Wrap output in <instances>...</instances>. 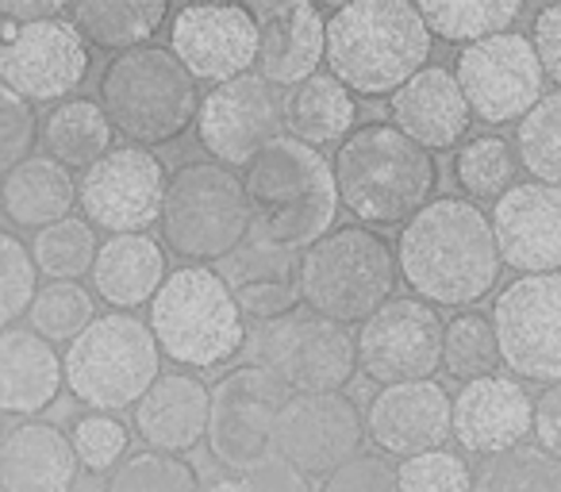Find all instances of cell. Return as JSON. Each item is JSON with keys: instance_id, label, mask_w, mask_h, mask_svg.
<instances>
[{"instance_id": "f1b7e54d", "label": "cell", "mask_w": 561, "mask_h": 492, "mask_svg": "<svg viewBox=\"0 0 561 492\" xmlns=\"http://www.w3.org/2000/svg\"><path fill=\"white\" fill-rule=\"evenodd\" d=\"M73 204H78V181L47 155L24 158L0 178V208L12 224L27 227V231H43V227L66 219Z\"/></svg>"}, {"instance_id": "ee69618b", "label": "cell", "mask_w": 561, "mask_h": 492, "mask_svg": "<svg viewBox=\"0 0 561 492\" xmlns=\"http://www.w3.org/2000/svg\"><path fill=\"white\" fill-rule=\"evenodd\" d=\"M400 492H473V469L454 450H431L397 466Z\"/></svg>"}, {"instance_id": "4dcf8cb0", "label": "cell", "mask_w": 561, "mask_h": 492, "mask_svg": "<svg viewBox=\"0 0 561 492\" xmlns=\"http://www.w3.org/2000/svg\"><path fill=\"white\" fill-rule=\"evenodd\" d=\"M162 0H78L66 9V20L78 27L85 47L127 55L135 47H150L165 20Z\"/></svg>"}, {"instance_id": "2e32d148", "label": "cell", "mask_w": 561, "mask_h": 492, "mask_svg": "<svg viewBox=\"0 0 561 492\" xmlns=\"http://www.w3.org/2000/svg\"><path fill=\"white\" fill-rule=\"evenodd\" d=\"M89 78V47L66 16L16 27L0 20V81L27 104L70 101Z\"/></svg>"}, {"instance_id": "d6986e66", "label": "cell", "mask_w": 561, "mask_h": 492, "mask_svg": "<svg viewBox=\"0 0 561 492\" xmlns=\"http://www.w3.org/2000/svg\"><path fill=\"white\" fill-rule=\"evenodd\" d=\"M170 55L193 81L224 85L257 62V16L242 4H188L170 20Z\"/></svg>"}, {"instance_id": "9a60e30c", "label": "cell", "mask_w": 561, "mask_h": 492, "mask_svg": "<svg viewBox=\"0 0 561 492\" xmlns=\"http://www.w3.org/2000/svg\"><path fill=\"white\" fill-rule=\"evenodd\" d=\"M170 173L158 155L142 147H112L78 181V204L93 231L108 234H147L162 219V201Z\"/></svg>"}, {"instance_id": "d4e9b609", "label": "cell", "mask_w": 561, "mask_h": 492, "mask_svg": "<svg viewBox=\"0 0 561 492\" xmlns=\"http://www.w3.org/2000/svg\"><path fill=\"white\" fill-rule=\"evenodd\" d=\"M211 389L196 374H162L135 404V431L147 450L188 454L208 435Z\"/></svg>"}, {"instance_id": "1f68e13d", "label": "cell", "mask_w": 561, "mask_h": 492, "mask_svg": "<svg viewBox=\"0 0 561 492\" xmlns=\"http://www.w3.org/2000/svg\"><path fill=\"white\" fill-rule=\"evenodd\" d=\"M39 139L47 147V158H55L66 170L85 173L112 150V124L101 101L70 96L39 119Z\"/></svg>"}, {"instance_id": "cb8c5ba5", "label": "cell", "mask_w": 561, "mask_h": 492, "mask_svg": "<svg viewBox=\"0 0 561 492\" xmlns=\"http://www.w3.org/2000/svg\"><path fill=\"white\" fill-rule=\"evenodd\" d=\"M389 116L397 131L431 155L458 147L469 131V104L446 66H423L412 81H404L389 96Z\"/></svg>"}, {"instance_id": "e575fe53", "label": "cell", "mask_w": 561, "mask_h": 492, "mask_svg": "<svg viewBox=\"0 0 561 492\" xmlns=\"http://www.w3.org/2000/svg\"><path fill=\"white\" fill-rule=\"evenodd\" d=\"M519 158L515 147L500 135H473L466 147L454 155V178L469 201H500L515 185Z\"/></svg>"}, {"instance_id": "603a6c76", "label": "cell", "mask_w": 561, "mask_h": 492, "mask_svg": "<svg viewBox=\"0 0 561 492\" xmlns=\"http://www.w3.org/2000/svg\"><path fill=\"white\" fill-rule=\"evenodd\" d=\"M257 16V12H254ZM328 62V16L316 4H277L257 16V78L297 89Z\"/></svg>"}, {"instance_id": "d590c367", "label": "cell", "mask_w": 561, "mask_h": 492, "mask_svg": "<svg viewBox=\"0 0 561 492\" xmlns=\"http://www.w3.org/2000/svg\"><path fill=\"white\" fill-rule=\"evenodd\" d=\"M515 158L538 185L561 188V93H546L515 124Z\"/></svg>"}, {"instance_id": "681fc988", "label": "cell", "mask_w": 561, "mask_h": 492, "mask_svg": "<svg viewBox=\"0 0 561 492\" xmlns=\"http://www.w3.org/2000/svg\"><path fill=\"white\" fill-rule=\"evenodd\" d=\"M247 481L254 492H308V477H300L277 450H273L257 469H250Z\"/></svg>"}, {"instance_id": "d6a6232c", "label": "cell", "mask_w": 561, "mask_h": 492, "mask_svg": "<svg viewBox=\"0 0 561 492\" xmlns=\"http://www.w3.org/2000/svg\"><path fill=\"white\" fill-rule=\"evenodd\" d=\"M427 24L431 39H443L450 47H473L492 35L512 32V24L523 16V4L515 0H466V4H443V0H423L415 4Z\"/></svg>"}, {"instance_id": "7c38bea8", "label": "cell", "mask_w": 561, "mask_h": 492, "mask_svg": "<svg viewBox=\"0 0 561 492\" xmlns=\"http://www.w3.org/2000/svg\"><path fill=\"white\" fill-rule=\"evenodd\" d=\"M454 81L481 124H519L546 96V73L527 35L504 32L454 58Z\"/></svg>"}, {"instance_id": "4fadbf2b", "label": "cell", "mask_w": 561, "mask_h": 492, "mask_svg": "<svg viewBox=\"0 0 561 492\" xmlns=\"http://www.w3.org/2000/svg\"><path fill=\"white\" fill-rule=\"evenodd\" d=\"M285 400H289L285 385L265 369L250 362L242 369H231L211 389L208 435H204L211 458L242 477L262 466L273 454V427H277Z\"/></svg>"}, {"instance_id": "f35d334b", "label": "cell", "mask_w": 561, "mask_h": 492, "mask_svg": "<svg viewBox=\"0 0 561 492\" xmlns=\"http://www.w3.org/2000/svg\"><path fill=\"white\" fill-rule=\"evenodd\" d=\"M96 320V300L85 285L78 282H50L35 293L27 308V323L39 339L55 343H73L89 323Z\"/></svg>"}, {"instance_id": "f5cc1de1", "label": "cell", "mask_w": 561, "mask_h": 492, "mask_svg": "<svg viewBox=\"0 0 561 492\" xmlns=\"http://www.w3.org/2000/svg\"><path fill=\"white\" fill-rule=\"evenodd\" d=\"M0 466H4V435H0Z\"/></svg>"}, {"instance_id": "484cf974", "label": "cell", "mask_w": 561, "mask_h": 492, "mask_svg": "<svg viewBox=\"0 0 561 492\" xmlns=\"http://www.w3.org/2000/svg\"><path fill=\"white\" fill-rule=\"evenodd\" d=\"M66 385L58 351L32 328L0 331V415L35 420Z\"/></svg>"}, {"instance_id": "7bdbcfd3", "label": "cell", "mask_w": 561, "mask_h": 492, "mask_svg": "<svg viewBox=\"0 0 561 492\" xmlns=\"http://www.w3.org/2000/svg\"><path fill=\"white\" fill-rule=\"evenodd\" d=\"M219 277L227 282V289H242V285H257V282H297L300 254L250 239L231 259L219 262Z\"/></svg>"}, {"instance_id": "ac0fdd59", "label": "cell", "mask_w": 561, "mask_h": 492, "mask_svg": "<svg viewBox=\"0 0 561 492\" xmlns=\"http://www.w3.org/2000/svg\"><path fill=\"white\" fill-rule=\"evenodd\" d=\"M366 420L343 392H316V397H289L273 427V450L289 461L300 477L323 481L343 461L362 454Z\"/></svg>"}, {"instance_id": "5b68a950", "label": "cell", "mask_w": 561, "mask_h": 492, "mask_svg": "<svg viewBox=\"0 0 561 492\" xmlns=\"http://www.w3.org/2000/svg\"><path fill=\"white\" fill-rule=\"evenodd\" d=\"M158 354L185 369L227 366L247 346V316L231 289L208 266H181L162 282L147 308Z\"/></svg>"}, {"instance_id": "ffe728a7", "label": "cell", "mask_w": 561, "mask_h": 492, "mask_svg": "<svg viewBox=\"0 0 561 492\" xmlns=\"http://www.w3.org/2000/svg\"><path fill=\"white\" fill-rule=\"evenodd\" d=\"M500 266L519 277L561 274V188L523 181L512 185L492 208Z\"/></svg>"}, {"instance_id": "7a4b0ae2", "label": "cell", "mask_w": 561, "mask_h": 492, "mask_svg": "<svg viewBox=\"0 0 561 492\" xmlns=\"http://www.w3.org/2000/svg\"><path fill=\"white\" fill-rule=\"evenodd\" d=\"M242 188L254 208V242L280 251H308L328 231H335L339 188L331 162L320 150L280 135L242 173Z\"/></svg>"}, {"instance_id": "5bb4252c", "label": "cell", "mask_w": 561, "mask_h": 492, "mask_svg": "<svg viewBox=\"0 0 561 492\" xmlns=\"http://www.w3.org/2000/svg\"><path fill=\"white\" fill-rule=\"evenodd\" d=\"M443 331L446 323L431 305L415 297H392L354 335L358 369L381 389L435 381V369H443Z\"/></svg>"}, {"instance_id": "277c9868", "label": "cell", "mask_w": 561, "mask_h": 492, "mask_svg": "<svg viewBox=\"0 0 561 492\" xmlns=\"http://www.w3.org/2000/svg\"><path fill=\"white\" fill-rule=\"evenodd\" d=\"M339 204L351 216L377 227L408 224L438 185L435 155L412 142L392 124H366L339 147L335 162Z\"/></svg>"}, {"instance_id": "7dc6e473", "label": "cell", "mask_w": 561, "mask_h": 492, "mask_svg": "<svg viewBox=\"0 0 561 492\" xmlns=\"http://www.w3.org/2000/svg\"><path fill=\"white\" fill-rule=\"evenodd\" d=\"M530 47H535L538 62H542L546 81L561 89V4L535 12V24H530Z\"/></svg>"}, {"instance_id": "f6af8a7d", "label": "cell", "mask_w": 561, "mask_h": 492, "mask_svg": "<svg viewBox=\"0 0 561 492\" xmlns=\"http://www.w3.org/2000/svg\"><path fill=\"white\" fill-rule=\"evenodd\" d=\"M35 135H39L35 108L0 81V178H4L12 165L24 162V158H32Z\"/></svg>"}, {"instance_id": "4316f807", "label": "cell", "mask_w": 561, "mask_h": 492, "mask_svg": "<svg viewBox=\"0 0 561 492\" xmlns=\"http://www.w3.org/2000/svg\"><path fill=\"white\" fill-rule=\"evenodd\" d=\"M78 473L81 461L70 435L50 423L27 420L4 438V466H0L4 492H70Z\"/></svg>"}, {"instance_id": "74e56055", "label": "cell", "mask_w": 561, "mask_h": 492, "mask_svg": "<svg viewBox=\"0 0 561 492\" xmlns=\"http://www.w3.org/2000/svg\"><path fill=\"white\" fill-rule=\"evenodd\" d=\"M443 369L461 385L477 377H492L500 369V346L492 316L458 312L443 331Z\"/></svg>"}, {"instance_id": "f907efd6", "label": "cell", "mask_w": 561, "mask_h": 492, "mask_svg": "<svg viewBox=\"0 0 561 492\" xmlns=\"http://www.w3.org/2000/svg\"><path fill=\"white\" fill-rule=\"evenodd\" d=\"M58 16H66V4H55V0H4L0 4V20H9L16 27L43 24V20H58Z\"/></svg>"}, {"instance_id": "ab89813d", "label": "cell", "mask_w": 561, "mask_h": 492, "mask_svg": "<svg viewBox=\"0 0 561 492\" xmlns=\"http://www.w3.org/2000/svg\"><path fill=\"white\" fill-rule=\"evenodd\" d=\"M104 492H201V477L178 454L139 450L112 469Z\"/></svg>"}, {"instance_id": "8992f818", "label": "cell", "mask_w": 561, "mask_h": 492, "mask_svg": "<svg viewBox=\"0 0 561 492\" xmlns=\"http://www.w3.org/2000/svg\"><path fill=\"white\" fill-rule=\"evenodd\" d=\"M397 282V251L374 227H335L300 251V305L343 328L389 305Z\"/></svg>"}, {"instance_id": "9c48e42d", "label": "cell", "mask_w": 561, "mask_h": 492, "mask_svg": "<svg viewBox=\"0 0 561 492\" xmlns=\"http://www.w3.org/2000/svg\"><path fill=\"white\" fill-rule=\"evenodd\" d=\"M162 369V354L150 335L147 320L131 312L96 316L70 346H66L62 374L73 400L104 415L135 408L150 392Z\"/></svg>"}, {"instance_id": "816d5d0a", "label": "cell", "mask_w": 561, "mask_h": 492, "mask_svg": "<svg viewBox=\"0 0 561 492\" xmlns=\"http://www.w3.org/2000/svg\"><path fill=\"white\" fill-rule=\"evenodd\" d=\"M201 492H254V489H250L247 477H219V481H211L208 489H201Z\"/></svg>"}, {"instance_id": "8d00e7d4", "label": "cell", "mask_w": 561, "mask_h": 492, "mask_svg": "<svg viewBox=\"0 0 561 492\" xmlns=\"http://www.w3.org/2000/svg\"><path fill=\"white\" fill-rule=\"evenodd\" d=\"M473 492H561V461L542 446H515L484 458L473 473Z\"/></svg>"}, {"instance_id": "f546056e", "label": "cell", "mask_w": 561, "mask_h": 492, "mask_svg": "<svg viewBox=\"0 0 561 492\" xmlns=\"http://www.w3.org/2000/svg\"><path fill=\"white\" fill-rule=\"evenodd\" d=\"M285 131L305 147H343L358 124V101L331 73H316L285 93Z\"/></svg>"}, {"instance_id": "6da1fadb", "label": "cell", "mask_w": 561, "mask_h": 492, "mask_svg": "<svg viewBox=\"0 0 561 492\" xmlns=\"http://www.w3.org/2000/svg\"><path fill=\"white\" fill-rule=\"evenodd\" d=\"M397 270L415 300L469 308L496 289L500 251L489 211L466 196L423 204L397 239Z\"/></svg>"}, {"instance_id": "b9f144b4", "label": "cell", "mask_w": 561, "mask_h": 492, "mask_svg": "<svg viewBox=\"0 0 561 492\" xmlns=\"http://www.w3.org/2000/svg\"><path fill=\"white\" fill-rule=\"evenodd\" d=\"M70 443H73V454H78L81 469H89V473H112V469L127 458L131 431H127L116 415L89 412V415H81V420H73Z\"/></svg>"}, {"instance_id": "836d02e7", "label": "cell", "mask_w": 561, "mask_h": 492, "mask_svg": "<svg viewBox=\"0 0 561 492\" xmlns=\"http://www.w3.org/2000/svg\"><path fill=\"white\" fill-rule=\"evenodd\" d=\"M96 251H101L96 231L81 216H66L58 224L43 227V231H35L32 242L35 270L50 282H78V277L93 274Z\"/></svg>"}, {"instance_id": "60d3db41", "label": "cell", "mask_w": 561, "mask_h": 492, "mask_svg": "<svg viewBox=\"0 0 561 492\" xmlns=\"http://www.w3.org/2000/svg\"><path fill=\"white\" fill-rule=\"evenodd\" d=\"M35 259L32 247L20 242L16 234L0 231V331L16 328V320H24L27 308H32L35 293Z\"/></svg>"}, {"instance_id": "3957f363", "label": "cell", "mask_w": 561, "mask_h": 492, "mask_svg": "<svg viewBox=\"0 0 561 492\" xmlns=\"http://www.w3.org/2000/svg\"><path fill=\"white\" fill-rule=\"evenodd\" d=\"M431 32L404 0H354L328 16L331 78L358 96H392L427 66Z\"/></svg>"}, {"instance_id": "52a82bcc", "label": "cell", "mask_w": 561, "mask_h": 492, "mask_svg": "<svg viewBox=\"0 0 561 492\" xmlns=\"http://www.w3.org/2000/svg\"><path fill=\"white\" fill-rule=\"evenodd\" d=\"M101 108L127 147H162L196 124V81L170 55V47H135L116 55L101 73Z\"/></svg>"}, {"instance_id": "bcb514c9", "label": "cell", "mask_w": 561, "mask_h": 492, "mask_svg": "<svg viewBox=\"0 0 561 492\" xmlns=\"http://www.w3.org/2000/svg\"><path fill=\"white\" fill-rule=\"evenodd\" d=\"M320 492H400L397 466L381 450H362L351 461H343L331 477H323Z\"/></svg>"}, {"instance_id": "8fae6325", "label": "cell", "mask_w": 561, "mask_h": 492, "mask_svg": "<svg viewBox=\"0 0 561 492\" xmlns=\"http://www.w3.org/2000/svg\"><path fill=\"white\" fill-rule=\"evenodd\" d=\"M500 366L515 381H561V274L515 277L492 308Z\"/></svg>"}, {"instance_id": "e0dca14e", "label": "cell", "mask_w": 561, "mask_h": 492, "mask_svg": "<svg viewBox=\"0 0 561 492\" xmlns=\"http://www.w3.org/2000/svg\"><path fill=\"white\" fill-rule=\"evenodd\" d=\"M285 127V104L277 89L265 85L257 73H242L224 85H211L196 108V139L211 162L250 165Z\"/></svg>"}, {"instance_id": "c3c4849f", "label": "cell", "mask_w": 561, "mask_h": 492, "mask_svg": "<svg viewBox=\"0 0 561 492\" xmlns=\"http://www.w3.org/2000/svg\"><path fill=\"white\" fill-rule=\"evenodd\" d=\"M535 438L550 458L561 461V381L535 397Z\"/></svg>"}, {"instance_id": "7402d4cb", "label": "cell", "mask_w": 561, "mask_h": 492, "mask_svg": "<svg viewBox=\"0 0 561 492\" xmlns=\"http://www.w3.org/2000/svg\"><path fill=\"white\" fill-rule=\"evenodd\" d=\"M535 431V397L504 374L466 381L454 397V438L473 458H496L527 443Z\"/></svg>"}, {"instance_id": "ba28073f", "label": "cell", "mask_w": 561, "mask_h": 492, "mask_svg": "<svg viewBox=\"0 0 561 492\" xmlns=\"http://www.w3.org/2000/svg\"><path fill=\"white\" fill-rule=\"evenodd\" d=\"M162 247L185 266L227 262L254 231V208L242 178L219 162H185L170 173L162 201Z\"/></svg>"}, {"instance_id": "30bf717a", "label": "cell", "mask_w": 561, "mask_h": 492, "mask_svg": "<svg viewBox=\"0 0 561 492\" xmlns=\"http://www.w3.org/2000/svg\"><path fill=\"white\" fill-rule=\"evenodd\" d=\"M250 366L277 377L289 397H316V392H343L354 381L358 351L343 323L297 308L280 320L257 323L250 335Z\"/></svg>"}, {"instance_id": "44dd1931", "label": "cell", "mask_w": 561, "mask_h": 492, "mask_svg": "<svg viewBox=\"0 0 561 492\" xmlns=\"http://www.w3.org/2000/svg\"><path fill=\"white\" fill-rule=\"evenodd\" d=\"M366 435L385 458H420L454 438V397L438 381L389 385L366 412Z\"/></svg>"}, {"instance_id": "83f0119b", "label": "cell", "mask_w": 561, "mask_h": 492, "mask_svg": "<svg viewBox=\"0 0 561 492\" xmlns=\"http://www.w3.org/2000/svg\"><path fill=\"white\" fill-rule=\"evenodd\" d=\"M165 277L170 274H165V254L158 239H150V234H112L96 251L89 282H93L96 297L104 305L131 312V308H142L158 297Z\"/></svg>"}]
</instances>
